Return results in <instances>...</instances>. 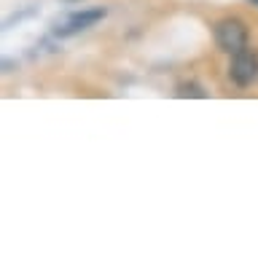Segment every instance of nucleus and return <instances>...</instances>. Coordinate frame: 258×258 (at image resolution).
I'll return each instance as SVG.
<instances>
[{
    "label": "nucleus",
    "mask_w": 258,
    "mask_h": 258,
    "mask_svg": "<svg viewBox=\"0 0 258 258\" xmlns=\"http://www.w3.org/2000/svg\"><path fill=\"white\" fill-rule=\"evenodd\" d=\"M215 43L221 51L226 54H237L242 48H247V27L242 19H234V16H226L215 24Z\"/></svg>",
    "instance_id": "1"
},
{
    "label": "nucleus",
    "mask_w": 258,
    "mask_h": 258,
    "mask_svg": "<svg viewBox=\"0 0 258 258\" xmlns=\"http://www.w3.org/2000/svg\"><path fill=\"white\" fill-rule=\"evenodd\" d=\"M229 78L237 86H250L258 78V56L253 51H247V48L237 51L229 64Z\"/></svg>",
    "instance_id": "2"
},
{
    "label": "nucleus",
    "mask_w": 258,
    "mask_h": 258,
    "mask_svg": "<svg viewBox=\"0 0 258 258\" xmlns=\"http://www.w3.org/2000/svg\"><path fill=\"white\" fill-rule=\"evenodd\" d=\"M102 16H105V8H89V11H76V14H70L62 24H56V27H54V35L70 38V35H76V32H81V30L92 27V24H94V22H100Z\"/></svg>",
    "instance_id": "3"
},
{
    "label": "nucleus",
    "mask_w": 258,
    "mask_h": 258,
    "mask_svg": "<svg viewBox=\"0 0 258 258\" xmlns=\"http://www.w3.org/2000/svg\"><path fill=\"white\" fill-rule=\"evenodd\" d=\"M175 97H180V100H185V97H194V100H207V92L199 84H180V86L175 89Z\"/></svg>",
    "instance_id": "4"
},
{
    "label": "nucleus",
    "mask_w": 258,
    "mask_h": 258,
    "mask_svg": "<svg viewBox=\"0 0 258 258\" xmlns=\"http://www.w3.org/2000/svg\"><path fill=\"white\" fill-rule=\"evenodd\" d=\"M64 3H78V0H64Z\"/></svg>",
    "instance_id": "5"
},
{
    "label": "nucleus",
    "mask_w": 258,
    "mask_h": 258,
    "mask_svg": "<svg viewBox=\"0 0 258 258\" xmlns=\"http://www.w3.org/2000/svg\"><path fill=\"white\" fill-rule=\"evenodd\" d=\"M250 3H255V6H258V0H250Z\"/></svg>",
    "instance_id": "6"
}]
</instances>
